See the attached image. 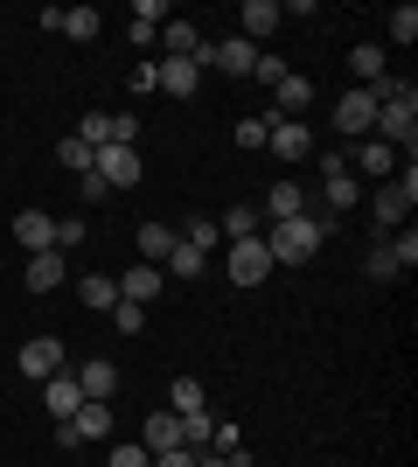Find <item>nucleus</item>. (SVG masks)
Segmentation results:
<instances>
[{
    "instance_id": "1",
    "label": "nucleus",
    "mask_w": 418,
    "mask_h": 467,
    "mask_svg": "<svg viewBox=\"0 0 418 467\" xmlns=\"http://www.w3.org/2000/svg\"><path fill=\"white\" fill-rule=\"evenodd\" d=\"M321 244H328V216H286V223H265V252H272V265H307Z\"/></svg>"
},
{
    "instance_id": "2",
    "label": "nucleus",
    "mask_w": 418,
    "mask_h": 467,
    "mask_svg": "<svg viewBox=\"0 0 418 467\" xmlns=\"http://www.w3.org/2000/svg\"><path fill=\"white\" fill-rule=\"evenodd\" d=\"M370 133H383L391 154L404 147V161H412V147H418V91H412V84H404L398 98H383V105H377V126H370Z\"/></svg>"
},
{
    "instance_id": "3",
    "label": "nucleus",
    "mask_w": 418,
    "mask_h": 467,
    "mask_svg": "<svg viewBox=\"0 0 418 467\" xmlns=\"http://www.w3.org/2000/svg\"><path fill=\"white\" fill-rule=\"evenodd\" d=\"M15 363H21V377H36V384H49V377H56L63 363H70V349H63L56 335H36V342H21V356H15Z\"/></svg>"
},
{
    "instance_id": "4",
    "label": "nucleus",
    "mask_w": 418,
    "mask_h": 467,
    "mask_svg": "<svg viewBox=\"0 0 418 467\" xmlns=\"http://www.w3.org/2000/svg\"><path fill=\"white\" fill-rule=\"evenodd\" d=\"M412 202H418V168L404 161V182L377 189V202H370V210H377V223H404V216H412Z\"/></svg>"
},
{
    "instance_id": "5",
    "label": "nucleus",
    "mask_w": 418,
    "mask_h": 467,
    "mask_svg": "<svg viewBox=\"0 0 418 467\" xmlns=\"http://www.w3.org/2000/svg\"><path fill=\"white\" fill-rule=\"evenodd\" d=\"M265 147H272V154L286 161V168H300V161L314 154V133H307L300 119H272V133H265Z\"/></svg>"
},
{
    "instance_id": "6",
    "label": "nucleus",
    "mask_w": 418,
    "mask_h": 467,
    "mask_svg": "<svg viewBox=\"0 0 418 467\" xmlns=\"http://www.w3.org/2000/svg\"><path fill=\"white\" fill-rule=\"evenodd\" d=\"M265 273H272V252H265V237H238V244H230V279H238V286H259Z\"/></svg>"
},
{
    "instance_id": "7",
    "label": "nucleus",
    "mask_w": 418,
    "mask_h": 467,
    "mask_svg": "<svg viewBox=\"0 0 418 467\" xmlns=\"http://www.w3.org/2000/svg\"><path fill=\"white\" fill-rule=\"evenodd\" d=\"M42 28H56V36H70V42H91L105 21H98V7H42Z\"/></svg>"
},
{
    "instance_id": "8",
    "label": "nucleus",
    "mask_w": 418,
    "mask_h": 467,
    "mask_svg": "<svg viewBox=\"0 0 418 467\" xmlns=\"http://www.w3.org/2000/svg\"><path fill=\"white\" fill-rule=\"evenodd\" d=\"M370 126H377V98L362 91V84H356V91H342L335 98V133H370Z\"/></svg>"
},
{
    "instance_id": "9",
    "label": "nucleus",
    "mask_w": 418,
    "mask_h": 467,
    "mask_svg": "<svg viewBox=\"0 0 418 467\" xmlns=\"http://www.w3.org/2000/svg\"><path fill=\"white\" fill-rule=\"evenodd\" d=\"M321 202H328V216H349V202H356V182H349L342 154H328V161H321Z\"/></svg>"
},
{
    "instance_id": "10",
    "label": "nucleus",
    "mask_w": 418,
    "mask_h": 467,
    "mask_svg": "<svg viewBox=\"0 0 418 467\" xmlns=\"http://www.w3.org/2000/svg\"><path fill=\"white\" fill-rule=\"evenodd\" d=\"M279 21H286V7H279V0H244V15H238V28H244V42H251V49H259L265 36H272Z\"/></svg>"
},
{
    "instance_id": "11",
    "label": "nucleus",
    "mask_w": 418,
    "mask_h": 467,
    "mask_svg": "<svg viewBox=\"0 0 418 467\" xmlns=\"http://www.w3.org/2000/svg\"><path fill=\"white\" fill-rule=\"evenodd\" d=\"M202 84V70L189 57H168V63H154V91H168V98H189Z\"/></svg>"
},
{
    "instance_id": "12",
    "label": "nucleus",
    "mask_w": 418,
    "mask_h": 467,
    "mask_svg": "<svg viewBox=\"0 0 418 467\" xmlns=\"http://www.w3.org/2000/svg\"><path fill=\"white\" fill-rule=\"evenodd\" d=\"M15 237L28 244V252H56V216H42V210H21V216H15Z\"/></svg>"
},
{
    "instance_id": "13",
    "label": "nucleus",
    "mask_w": 418,
    "mask_h": 467,
    "mask_svg": "<svg viewBox=\"0 0 418 467\" xmlns=\"http://www.w3.org/2000/svg\"><path fill=\"white\" fill-rule=\"evenodd\" d=\"M265 223H286V216H307V189H293V182H279V189H265Z\"/></svg>"
},
{
    "instance_id": "14",
    "label": "nucleus",
    "mask_w": 418,
    "mask_h": 467,
    "mask_svg": "<svg viewBox=\"0 0 418 467\" xmlns=\"http://www.w3.org/2000/svg\"><path fill=\"white\" fill-rule=\"evenodd\" d=\"M42 405L56 411V419H70V411L84 405V390H77V377H70V370H56V377H49V384H42Z\"/></svg>"
},
{
    "instance_id": "15",
    "label": "nucleus",
    "mask_w": 418,
    "mask_h": 467,
    "mask_svg": "<svg viewBox=\"0 0 418 467\" xmlns=\"http://www.w3.org/2000/svg\"><path fill=\"white\" fill-rule=\"evenodd\" d=\"M133 244H139V258H147V265H168V252H175L181 237L168 231V223H139V237H133Z\"/></svg>"
},
{
    "instance_id": "16",
    "label": "nucleus",
    "mask_w": 418,
    "mask_h": 467,
    "mask_svg": "<svg viewBox=\"0 0 418 467\" xmlns=\"http://www.w3.org/2000/svg\"><path fill=\"white\" fill-rule=\"evenodd\" d=\"M147 453H168V447H181V411H154L147 419V440H139Z\"/></svg>"
},
{
    "instance_id": "17",
    "label": "nucleus",
    "mask_w": 418,
    "mask_h": 467,
    "mask_svg": "<svg viewBox=\"0 0 418 467\" xmlns=\"http://www.w3.org/2000/svg\"><path fill=\"white\" fill-rule=\"evenodd\" d=\"M77 300H84V307H98V314H112V307H119V279L84 273V279H77Z\"/></svg>"
},
{
    "instance_id": "18",
    "label": "nucleus",
    "mask_w": 418,
    "mask_h": 467,
    "mask_svg": "<svg viewBox=\"0 0 418 467\" xmlns=\"http://www.w3.org/2000/svg\"><path fill=\"white\" fill-rule=\"evenodd\" d=\"M77 390L91 398V405H105V398L119 390V370H112V363H84V370H77Z\"/></svg>"
},
{
    "instance_id": "19",
    "label": "nucleus",
    "mask_w": 418,
    "mask_h": 467,
    "mask_svg": "<svg viewBox=\"0 0 418 467\" xmlns=\"http://www.w3.org/2000/svg\"><path fill=\"white\" fill-rule=\"evenodd\" d=\"M70 432H77V440H105V432H112V405H91V398H84V405L70 411Z\"/></svg>"
},
{
    "instance_id": "20",
    "label": "nucleus",
    "mask_w": 418,
    "mask_h": 467,
    "mask_svg": "<svg viewBox=\"0 0 418 467\" xmlns=\"http://www.w3.org/2000/svg\"><path fill=\"white\" fill-rule=\"evenodd\" d=\"M160 42H168V57H202V36H196V21H160Z\"/></svg>"
},
{
    "instance_id": "21",
    "label": "nucleus",
    "mask_w": 418,
    "mask_h": 467,
    "mask_svg": "<svg viewBox=\"0 0 418 467\" xmlns=\"http://www.w3.org/2000/svg\"><path fill=\"white\" fill-rule=\"evenodd\" d=\"M160 293V265H133V273L119 279V300H133V307H147Z\"/></svg>"
},
{
    "instance_id": "22",
    "label": "nucleus",
    "mask_w": 418,
    "mask_h": 467,
    "mask_svg": "<svg viewBox=\"0 0 418 467\" xmlns=\"http://www.w3.org/2000/svg\"><path fill=\"white\" fill-rule=\"evenodd\" d=\"M28 286H36V293H56L63 286V252H36V258H28Z\"/></svg>"
},
{
    "instance_id": "23",
    "label": "nucleus",
    "mask_w": 418,
    "mask_h": 467,
    "mask_svg": "<svg viewBox=\"0 0 418 467\" xmlns=\"http://www.w3.org/2000/svg\"><path fill=\"white\" fill-rule=\"evenodd\" d=\"M272 91H279V105H286V119H300L307 105H314V84H307V78H293V70H286V78H279Z\"/></svg>"
},
{
    "instance_id": "24",
    "label": "nucleus",
    "mask_w": 418,
    "mask_h": 467,
    "mask_svg": "<svg viewBox=\"0 0 418 467\" xmlns=\"http://www.w3.org/2000/svg\"><path fill=\"white\" fill-rule=\"evenodd\" d=\"M209 440H217V419H209V411H181V447L202 453Z\"/></svg>"
},
{
    "instance_id": "25",
    "label": "nucleus",
    "mask_w": 418,
    "mask_h": 467,
    "mask_svg": "<svg viewBox=\"0 0 418 467\" xmlns=\"http://www.w3.org/2000/svg\"><path fill=\"white\" fill-rule=\"evenodd\" d=\"M259 223H265V216L251 210V202H238V210H230V216H217V231L230 237V244H238V237H259Z\"/></svg>"
},
{
    "instance_id": "26",
    "label": "nucleus",
    "mask_w": 418,
    "mask_h": 467,
    "mask_svg": "<svg viewBox=\"0 0 418 467\" xmlns=\"http://www.w3.org/2000/svg\"><path fill=\"white\" fill-rule=\"evenodd\" d=\"M349 70H356V78H362V91H370V84L383 78V49H377V42H362L356 57H349Z\"/></svg>"
},
{
    "instance_id": "27",
    "label": "nucleus",
    "mask_w": 418,
    "mask_h": 467,
    "mask_svg": "<svg viewBox=\"0 0 418 467\" xmlns=\"http://www.w3.org/2000/svg\"><path fill=\"white\" fill-rule=\"evenodd\" d=\"M77 140L98 154V147H112V112H84V126H77Z\"/></svg>"
},
{
    "instance_id": "28",
    "label": "nucleus",
    "mask_w": 418,
    "mask_h": 467,
    "mask_svg": "<svg viewBox=\"0 0 418 467\" xmlns=\"http://www.w3.org/2000/svg\"><path fill=\"white\" fill-rule=\"evenodd\" d=\"M202 265H209V258H202L196 244H175V252H168V273L175 279H202Z\"/></svg>"
},
{
    "instance_id": "29",
    "label": "nucleus",
    "mask_w": 418,
    "mask_h": 467,
    "mask_svg": "<svg viewBox=\"0 0 418 467\" xmlns=\"http://www.w3.org/2000/svg\"><path fill=\"white\" fill-rule=\"evenodd\" d=\"M56 161L70 168V175H91V147H84L77 133H70V140H56Z\"/></svg>"
},
{
    "instance_id": "30",
    "label": "nucleus",
    "mask_w": 418,
    "mask_h": 467,
    "mask_svg": "<svg viewBox=\"0 0 418 467\" xmlns=\"http://www.w3.org/2000/svg\"><path fill=\"white\" fill-rule=\"evenodd\" d=\"M217 237H223V231H217V216H196V223H189V237H181V244H196V252L209 258V244H217Z\"/></svg>"
},
{
    "instance_id": "31",
    "label": "nucleus",
    "mask_w": 418,
    "mask_h": 467,
    "mask_svg": "<svg viewBox=\"0 0 418 467\" xmlns=\"http://www.w3.org/2000/svg\"><path fill=\"white\" fill-rule=\"evenodd\" d=\"M112 321H119V335H139V328H147V307H133V300H119V307H112Z\"/></svg>"
},
{
    "instance_id": "32",
    "label": "nucleus",
    "mask_w": 418,
    "mask_h": 467,
    "mask_svg": "<svg viewBox=\"0 0 418 467\" xmlns=\"http://www.w3.org/2000/svg\"><path fill=\"white\" fill-rule=\"evenodd\" d=\"M175 411H202V384L196 377H175Z\"/></svg>"
},
{
    "instance_id": "33",
    "label": "nucleus",
    "mask_w": 418,
    "mask_h": 467,
    "mask_svg": "<svg viewBox=\"0 0 418 467\" xmlns=\"http://www.w3.org/2000/svg\"><path fill=\"white\" fill-rule=\"evenodd\" d=\"M362 175H391V147H383V140L362 147Z\"/></svg>"
},
{
    "instance_id": "34",
    "label": "nucleus",
    "mask_w": 418,
    "mask_h": 467,
    "mask_svg": "<svg viewBox=\"0 0 418 467\" xmlns=\"http://www.w3.org/2000/svg\"><path fill=\"white\" fill-rule=\"evenodd\" d=\"M105 467H154V453H147V447H112Z\"/></svg>"
},
{
    "instance_id": "35",
    "label": "nucleus",
    "mask_w": 418,
    "mask_h": 467,
    "mask_svg": "<svg viewBox=\"0 0 418 467\" xmlns=\"http://www.w3.org/2000/svg\"><path fill=\"white\" fill-rule=\"evenodd\" d=\"M160 21H168V0H139L133 7V28H160Z\"/></svg>"
},
{
    "instance_id": "36",
    "label": "nucleus",
    "mask_w": 418,
    "mask_h": 467,
    "mask_svg": "<svg viewBox=\"0 0 418 467\" xmlns=\"http://www.w3.org/2000/svg\"><path fill=\"white\" fill-rule=\"evenodd\" d=\"M265 133H272V119H238V147H265Z\"/></svg>"
},
{
    "instance_id": "37",
    "label": "nucleus",
    "mask_w": 418,
    "mask_h": 467,
    "mask_svg": "<svg viewBox=\"0 0 418 467\" xmlns=\"http://www.w3.org/2000/svg\"><path fill=\"white\" fill-rule=\"evenodd\" d=\"M418 36V7H398V15H391V42H412Z\"/></svg>"
},
{
    "instance_id": "38",
    "label": "nucleus",
    "mask_w": 418,
    "mask_h": 467,
    "mask_svg": "<svg viewBox=\"0 0 418 467\" xmlns=\"http://www.w3.org/2000/svg\"><path fill=\"white\" fill-rule=\"evenodd\" d=\"M196 467H251V453H217V447H202Z\"/></svg>"
},
{
    "instance_id": "39",
    "label": "nucleus",
    "mask_w": 418,
    "mask_h": 467,
    "mask_svg": "<svg viewBox=\"0 0 418 467\" xmlns=\"http://www.w3.org/2000/svg\"><path fill=\"white\" fill-rule=\"evenodd\" d=\"M362 265H370V279H391V273H398V258H391V244H377V252L362 258Z\"/></svg>"
},
{
    "instance_id": "40",
    "label": "nucleus",
    "mask_w": 418,
    "mask_h": 467,
    "mask_svg": "<svg viewBox=\"0 0 418 467\" xmlns=\"http://www.w3.org/2000/svg\"><path fill=\"white\" fill-rule=\"evenodd\" d=\"M391 258H398V273H412V265H418V237H412V231H404V237H398V244H391Z\"/></svg>"
},
{
    "instance_id": "41",
    "label": "nucleus",
    "mask_w": 418,
    "mask_h": 467,
    "mask_svg": "<svg viewBox=\"0 0 418 467\" xmlns=\"http://www.w3.org/2000/svg\"><path fill=\"white\" fill-rule=\"evenodd\" d=\"M63 244H84V216H63V223H56V252H63Z\"/></svg>"
},
{
    "instance_id": "42",
    "label": "nucleus",
    "mask_w": 418,
    "mask_h": 467,
    "mask_svg": "<svg viewBox=\"0 0 418 467\" xmlns=\"http://www.w3.org/2000/svg\"><path fill=\"white\" fill-rule=\"evenodd\" d=\"M251 78H259V84H279V78H286V63H279V57H259V70H251Z\"/></svg>"
},
{
    "instance_id": "43",
    "label": "nucleus",
    "mask_w": 418,
    "mask_h": 467,
    "mask_svg": "<svg viewBox=\"0 0 418 467\" xmlns=\"http://www.w3.org/2000/svg\"><path fill=\"white\" fill-rule=\"evenodd\" d=\"M154 467H196V453H189V447H168V453H154Z\"/></svg>"
}]
</instances>
